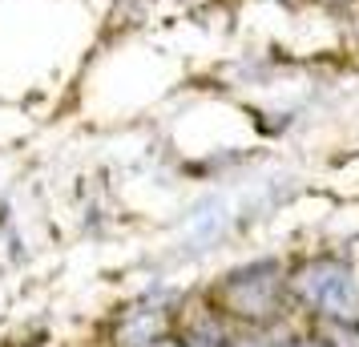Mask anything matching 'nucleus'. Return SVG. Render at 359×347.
<instances>
[{
  "instance_id": "nucleus-2",
  "label": "nucleus",
  "mask_w": 359,
  "mask_h": 347,
  "mask_svg": "<svg viewBox=\"0 0 359 347\" xmlns=\"http://www.w3.org/2000/svg\"><path fill=\"white\" fill-rule=\"evenodd\" d=\"M230 287L250 291V299H243V303H238V311H243V315H262V307H271V303H275L278 279H262V266H259V271H250V275H238Z\"/></svg>"
},
{
  "instance_id": "nucleus-3",
  "label": "nucleus",
  "mask_w": 359,
  "mask_h": 347,
  "mask_svg": "<svg viewBox=\"0 0 359 347\" xmlns=\"http://www.w3.org/2000/svg\"><path fill=\"white\" fill-rule=\"evenodd\" d=\"M331 4H343V0H331Z\"/></svg>"
},
{
  "instance_id": "nucleus-1",
  "label": "nucleus",
  "mask_w": 359,
  "mask_h": 347,
  "mask_svg": "<svg viewBox=\"0 0 359 347\" xmlns=\"http://www.w3.org/2000/svg\"><path fill=\"white\" fill-rule=\"evenodd\" d=\"M299 291L311 299V303H319L323 311L331 315H347V307H351V279H347V271L335 263H319L311 266V271H303V279H299Z\"/></svg>"
}]
</instances>
